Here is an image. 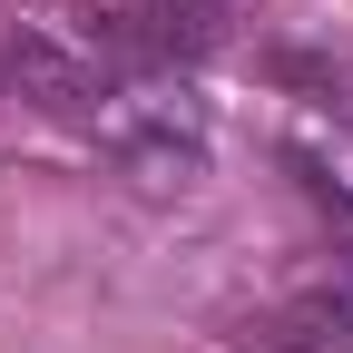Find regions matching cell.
Returning <instances> with one entry per match:
<instances>
[{"mask_svg": "<svg viewBox=\"0 0 353 353\" xmlns=\"http://www.w3.org/2000/svg\"><path fill=\"white\" fill-rule=\"evenodd\" d=\"M10 88H20L39 118H69V128H88V118L108 108L99 69H79L69 50H50V39H20V50H10Z\"/></svg>", "mask_w": 353, "mask_h": 353, "instance_id": "1", "label": "cell"}]
</instances>
